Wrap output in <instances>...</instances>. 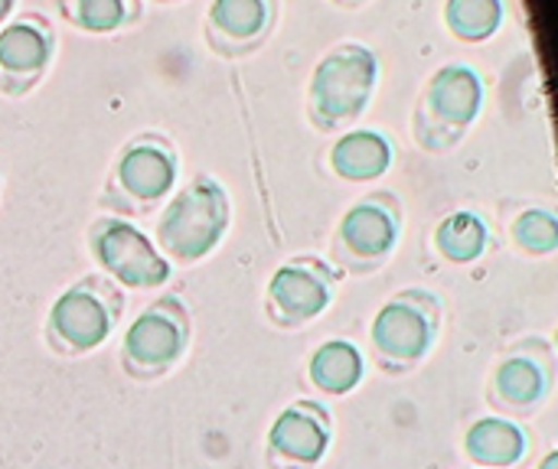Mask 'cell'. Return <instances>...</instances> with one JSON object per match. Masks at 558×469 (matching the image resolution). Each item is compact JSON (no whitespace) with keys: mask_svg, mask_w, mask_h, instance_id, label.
I'll use <instances>...</instances> for the list:
<instances>
[{"mask_svg":"<svg viewBox=\"0 0 558 469\" xmlns=\"http://www.w3.org/2000/svg\"><path fill=\"white\" fill-rule=\"evenodd\" d=\"M448 29L468 42L490 39L504 23V0H448Z\"/></svg>","mask_w":558,"mask_h":469,"instance_id":"ac0fdd59","label":"cell"},{"mask_svg":"<svg viewBox=\"0 0 558 469\" xmlns=\"http://www.w3.org/2000/svg\"><path fill=\"white\" fill-rule=\"evenodd\" d=\"M497 385L504 392V398L517 402V405H526V402H536L543 395V375L533 362L526 359H513L500 369L497 375Z\"/></svg>","mask_w":558,"mask_h":469,"instance_id":"44dd1931","label":"cell"},{"mask_svg":"<svg viewBox=\"0 0 558 469\" xmlns=\"http://www.w3.org/2000/svg\"><path fill=\"white\" fill-rule=\"evenodd\" d=\"M13 3H16V0H0V26L7 23V16H10V10H13Z\"/></svg>","mask_w":558,"mask_h":469,"instance_id":"7402d4cb","label":"cell"},{"mask_svg":"<svg viewBox=\"0 0 558 469\" xmlns=\"http://www.w3.org/2000/svg\"><path fill=\"white\" fill-rule=\"evenodd\" d=\"M513 235L517 242L533 251V255H549L558 248V225L556 215L546 209H526L517 222H513Z\"/></svg>","mask_w":558,"mask_h":469,"instance_id":"ffe728a7","label":"cell"},{"mask_svg":"<svg viewBox=\"0 0 558 469\" xmlns=\"http://www.w3.org/2000/svg\"><path fill=\"white\" fill-rule=\"evenodd\" d=\"M543 469H558V457H556V454H553V457H549V460L543 464Z\"/></svg>","mask_w":558,"mask_h":469,"instance_id":"cb8c5ba5","label":"cell"},{"mask_svg":"<svg viewBox=\"0 0 558 469\" xmlns=\"http://www.w3.org/2000/svg\"><path fill=\"white\" fill-rule=\"evenodd\" d=\"M271 444L298 464H314L327 451V428L314 408H288L271 428Z\"/></svg>","mask_w":558,"mask_h":469,"instance_id":"5bb4252c","label":"cell"},{"mask_svg":"<svg viewBox=\"0 0 558 469\" xmlns=\"http://www.w3.org/2000/svg\"><path fill=\"white\" fill-rule=\"evenodd\" d=\"M177 180V160L173 150L160 137H141L124 147L114 166V180L121 193H128L134 202H157L170 193Z\"/></svg>","mask_w":558,"mask_h":469,"instance_id":"52a82bcc","label":"cell"},{"mask_svg":"<svg viewBox=\"0 0 558 469\" xmlns=\"http://www.w3.org/2000/svg\"><path fill=\"white\" fill-rule=\"evenodd\" d=\"M333 3H340V7H360V3H366V0H333Z\"/></svg>","mask_w":558,"mask_h":469,"instance_id":"603a6c76","label":"cell"},{"mask_svg":"<svg viewBox=\"0 0 558 469\" xmlns=\"http://www.w3.org/2000/svg\"><path fill=\"white\" fill-rule=\"evenodd\" d=\"M52 330L75 349L98 346L111 330V313L101 300V294L92 284H78L69 294H62L52 307Z\"/></svg>","mask_w":558,"mask_h":469,"instance_id":"9c48e42d","label":"cell"},{"mask_svg":"<svg viewBox=\"0 0 558 469\" xmlns=\"http://www.w3.org/2000/svg\"><path fill=\"white\" fill-rule=\"evenodd\" d=\"M62 16L85 33H114L137 20V0H59Z\"/></svg>","mask_w":558,"mask_h":469,"instance_id":"2e32d148","label":"cell"},{"mask_svg":"<svg viewBox=\"0 0 558 469\" xmlns=\"http://www.w3.org/2000/svg\"><path fill=\"white\" fill-rule=\"evenodd\" d=\"M392 147L379 131H350L337 140L330 163L343 180H376L386 173Z\"/></svg>","mask_w":558,"mask_h":469,"instance_id":"4fadbf2b","label":"cell"},{"mask_svg":"<svg viewBox=\"0 0 558 469\" xmlns=\"http://www.w3.org/2000/svg\"><path fill=\"white\" fill-rule=\"evenodd\" d=\"M98 261L128 287H154L170 277V264L154 251V245L128 222H98L92 235Z\"/></svg>","mask_w":558,"mask_h":469,"instance_id":"277c9868","label":"cell"},{"mask_svg":"<svg viewBox=\"0 0 558 469\" xmlns=\"http://www.w3.org/2000/svg\"><path fill=\"white\" fill-rule=\"evenodd\" d=\"M523 434L517 424L510 421H497V418H487L481 424L471 428L468 434V454L487 467H510L523 457Z\"/></svg>","mask_w":558,"mask_h":469,"instance_id":"9a60e30c","label":"cell"},{"mask_svg":"<svg viewBox=\"0 0 558 469\" xmlns=\"http://www.w3.org/2000/svg\"><path fill=\"white\" fill-rule=\"evenodd\" d=\"M363 375V359L350 343H327L311 362V379L324 392H350Z\"/></svg>","mask_w":558,"mask_h":469,"instance_id":"e0dca14e","label":"cell"},{"mask_svg":"<svg viewBox=\"0 0 558 469\" xmlns=\"http://www.w3.org/2000/svg\"><path fill=\"white\" fill-rule=\"evenodd\" d=\"M229 222V202L219 183H213L209 176L196 180L193 186H186L163 212L160 219V245L167 248L170 258L177 261H199L203 255H209Z\"/></svg>","mask_w":558,"mask_h":469,"instance_id":"7a4b0ae2","label":"cell"},{"mask_svg":"<svg viewBox=\"0 0 558 469\" xmlns=\"http://www.w3.org/2000/svg\"><path fill=\"white\" fill-rule=\"evenodd\" d=\"M396 238H399V215H396L392 199H386V196L363 199L360 206H353L343 215L340 245L356 261L379 264L392 251Z\"/></svg>","mask_w":558,"mask_h":469,"instance_id":"ba28073f","label":"cell"},{"mask_svg":"<svg viewBox=\"0 0 558 469\" xmlns=\"http://www.w3.org/2000/svg\"><path fill=\"white\" fill-rule=\"evenodd\" d=\"M435 242H438V251L448 258V261H474L484 245H487V225L474 215V212H454L448 215L438 232H435Z\"/></svg>","mask_w":558,"mask_h":469,"instance_id":"d6986e66","label":"cell"},{"mask_svg":"<svg viewBox=\"0 0 558 469\" xmlns=\"http://www.w3.org/2000/svg\"><path fill=\"white\" fill-rule=\"evenodd\" d=\"M278 0H213L206 13V42L219 55L255 52L275 29Z\"/></svg>","mask_w":558,"mask_h":469,"instance_id":"8992f818","label":"cell"},{"mask_svg":"<svg viewBox=\"0 0 558 469\" xmlns=\"http://www.w3.org/2000/svg\"><path fill=\"white\" fill-rule=\"evenodd\" d=\"M180 343L183 326L173 304L154 307L150 313L137 317L134 326L128 330V356L137 366H167L180 353Z\"/></svg>","mask_w":558,"mask_h":469,"instance_id":"8fae6325","label":"cell"},{"mask_svg":"<svg viewBox=\"0 0 558 469\" xmlns=\"http://www.w3.org/2000/svg\"><path fill=\"white\" fill-rule=\"evenodd\" d=\"M379 78V62L373 55V49H366L363 42H343L333 46L314 69L311 78V118L320 127H337L353 121Z\"/></svg>","mask_w":558,"mask_h":469,"instance_id":"6da1fadb","label":"cell"},{"mask_svg":"<svg viewBox=\"0 0 558 469\" xmlns=\"http://www.w3.org/2000/svg\"><path fill=\"white\" fill-rule=\"evenodd\" d=\"M271 300L294 320H311L317 317L327 300H330V287L327 277L320 274V268L314 264H284L275 277H271Z\"/></svg>","mask_w":558,"mask_h":469,"instance_id":"7c38bea8","label":"cell"},{"mask_svg":"<svg viewBox=\"0 0 558 469\" xmlns=\"http://www.w3.org/2000/svg\"><path fill=\"white\" fill-rule=\"evenodd\" d=\"M484 104V82L471 65H441L432 82L425 85L418 121L428 118V127H422V140H428L432 131H445V137H458Z\"/></svg>","mask_w":558,"mask_h":469,"instance_id":"3957f363","label":"cell"},{"mask_svg":"<svg viewBox=\"0 0 558 469\" xmlns=\"http://www.w3.org/2000/svg\"><path fill=\"white\" fill-rule=\"evenodd\" d=\"M160 3H177V0H160Z\"/></svg>","mask_w":558,"mask_h":469,"instance_id":"d4e9b609","label":"cell"},{"mask_svg":"<svg viewBox=\"0 0 558 469\" xmlns=\"http://www.w3.org/2000/svg\"><path fill=\"white\" fill-rule=\"evenodd\" d=\"M52 55V26L46 16L26 13L0 26V88L23 95L39 82Z\"/></svg>","mask_w":558,"mask_h":469,"instance_id":"5b68a950","label":"cell"},{"mask_svg":"<svg viewBox=\"0 0 558 469\" xmlns=\"http://www.w3.org/2000/svg\"><path fill=\"white\" fill-rule=\"evenodd\" d=\"M373 340L392 359H418L432 343V323L418 307V297H405L383 307L373 323Z\"/></svg>","mask_w":558,"mask_h":469,"instance_id":"30bf717a","label":"cell"}]
</instances>
